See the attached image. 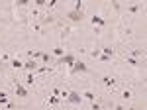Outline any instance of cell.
I'll return each mask as SVG.
<instances>
[{"mask_svg": "<svg viewBox=\"0 0 147 110\" xmlns=\"http://www.w3.org/2000/svg\"><path fill=\"white\" fill-rule=\"evenodd\" d=\"M81 96H84V98H86V100H90V102H94V98H96V96H94L90 91H86L84 94H81Z\"/></svg>", "mask_w": 147, "mask_h": 110, "instance_id": "10", "label": "cell"}, {"mask_svg": "<svg viewBox=\"0 0 147 110\" xmlns=\"http://www.w3.org/2000/svg\"><path fill=\"white\" fill-rule=\"evenodd\" d=\"M69 20H73V22H81V20H82V12H79V10L69 12Z\"/></svg>", "mask_w": 147, "mask_h": 110, "instance_id": "5", "label": "cell"}, {"mask_svg": "<svg viewBox=\"0 0 147 110\" xmlns=\"http://www.w3.org/2000/svg\"><path fill=\"white\" fill-rule=\"evenodd\" d=\"M33 81H35V79H33V73H30L28 79H26V83H28V85H33Z\"/></svg>", "mask_w": 147, "mask_h": 110, "instance_id": "17", "label": "cell"}, {"mask_svg": "<svg viewBox=\"0 0 147 110\" xmlns=\"http://www.w3.org/2000/svg\"><path fill=\"white\" fill-rule=\"evenodd\" d=\"M16 94H18V96H28V91H26L22 85H18V83H16Z\"/></svg>", "mask_w": 147, "mask_h": 110, "instance_id": "7", "label": "cell"}, {"mask_svg": "<svg viewBox=\"0 0 147 110\" xmlns=\"http://www.w3.org/2000/svg\"><path fill=\"white\" fill-rule=\"evenodd\" d=\"M92 57H100V49H94V51H92Z\"/></svg>", "mask_w": 147, "mask_h": 110, "instance_id": "21", "label": "cell"}, {"mask_svg": "<svg viewBox=\"0 0 147 110\" xmlns=\"http://www.w3.org/2000/svg\"><path fill=\"white\" fill-rule=\"evenodd\" d=\"M73 63H75V57L69 53V55H63L61 59H59V65H71L73 67Z\"/></svg>", "mask_w": 147, "mask_h": 110, "instance_id": "3", "label": "cell"}, {"mask_svg": "<svg viewBox=\"0 0 147 110\" xmlns=\"http://www.w3.org/2000/svg\"><path fill=\"white\" fill-rule=\"evenodd\" d=\"M53 55L61 57V55H63V47H55V49H53Z\"/></svg>", "mask_w": 147, "mask_h": 110, "instance_id": "15", "label": "cell"}, {"mask_svg": "<svg viewBox=\"0 0 147 110\" xmlns=\"http://www.w3.org/2000/svg\"><path fill=\"white\" fill-rule=\"evenodd\" d=\"M92 110H100V104H98V102H92Z\"/></svg>", "mask_w": 147, "mask_h": 110, "instance_id": "22", "label": "cell"}, {"mask_svg": "<svg viewBox=\"0 0 147 110\" xmlns=\"http://www.w3.org/2000/svg\"><path fill=\"white\" fill-rule=\"evenodd\" d=\"M59 100H61L59 96H49V98H47V104H57Z\"/></svg>", "mask_w": 147, "mask_h": 110, "instance_id": "12", "label": "cell"}, {"mask_svg": "<svg viewBox=\"0 0 147 110\" xmlns=\"http://www.w3.org/2000/svg\"><path fill=\"white\" fill-rule=\"evenodd\" d=\"M100 53L106 55V57H110V55L114 53V49H112V47H102V49H100Z\"/></svg>", "mask_w": 147, "mask_h": 110, "instance_id": "9", "label": "cell"}, {"mask_svg": "<svg viewBox=\"0 0 147 110\" xmlns=\"http://www.w3.org/2000/svg\"><path fill=\"white\" fill-rule=\"evenodd\" d=\"M84 71H88V67L82 61H75L73 67H71V73H84Z\"/></svg>", "mask_w": 147, "mask_h": 110, "instance_id": "2", "label": "cell"}, {"mask_svg": "<svg viewBox=\"0 0 147 110\" xmlns=\"http://www.w3.org/2000/svg\"><path fill=\"white\" fill-rule=\"evenodd\" d=\"M12 67H14V69H20V67H24V63H22L20 59H14V61H12Z\"/></svg>", "mask_w": 147, "mask_h": 110, "instance_id": "13", "label": "cell"}, {"mask_svg": "<svg viewBox=\"0 0 147 110\" xmlns=\"http://www.w3.org/2000/svg\"><path fill=\"white\" fill-rule=\"evenodd\" d=\"M139 8H141V6H139V4H135V6H131V8H130V12H137Z\"/></svg>", "mask_w": 147, "mask_h": 110, "instance_id": "20", "label": "cell"}, {"mask_svg": "<svg viewBox=\"0 0 147 110\" xmlns=\"http://www.w3.org/2000/svg\"><path fill=\"white\" fill-rule=\"evenodd\" d=\"M139 55H141L139 49H133V51H131V57H133V59H135V57H139Z\"/></svg>", "mask_w": 147, "mask_h": 110, "instance_id": "19", "label": "cell"}, {"mask_svg": "<svg viewBox=\"0 0 147 110\" xmlns=\"http://www.w3.org/2000/svg\"><path fill=\"white\" fill-rule=\"evenodd\" d=\"M92 24H96V26H104V24H106V20L104 18H100V16H92Z\"/></svg>", "mask_w": 147, "mask_h": 110, "instance_id": "8", "label": "cell"}, {"mask_svg": "<svg viewBox=\"0 0 147 110\" xmlns=\"http://www.w3.org/2000/svg\"><path fill=\"white\" fill-rule=\"evenodd\" d=\"M67 100L71 102V104H81V100H82V96L79 94L77 91H71L69 94H67Z\"/></svg>", "mask_w": 147, "mask_h": 110, "instance_id": "1", "label": "cell"}, {"mask_svg": "<svg viewBox=\"0 0 147 110\" xmlns=\"http://www.w3.org/2000/svg\"><path fill=\"white\" fill-rule=\"evenodd\" d=\"M49 59H51V55H49V53H43V55H41V61H43V63H49Z\"/></svg>", "mask_w": 147, "mask_h": 110, "instance_id": "16", "label": "cell"}, {"mask_svg": "<svg viewBox=\"0 0 147 110\" xmlns=\"http://www.w3.org/2000/svg\"><path fill=\"white\" fill-rule=\"evenodd\" d=\"M37 65H39V63H37L35 59H30V61H26V63H24V67H26L30 73H32V71H37Z\"/></svg>", "mask_w": 147, "mask_h": 110, "instance_id": "4", "label": "cell"}, {"mask_svg": "<svg viewBox=\"0 0 147 110\" xmlns=\"http://www.w3.org/2000/svg\"><path fill=\"white\" fill-rule=\"evenodd\" d=\"M122 96H124L126 100H130V98H131V91H124V92H122Z\"/></svg>", "mask_w": 147, "mask_h": 110, "instance_id": "18", "label": "cell"}, {"mask_svg": "<svg viewBox=\"0 0 147 110\" xmlns=\"http://www.w3.org/2000/svg\"><path fill=\"white\" fill-rule=\"evenodd\" d=\"M0 104H8V94L6 92H0Z\"/></svg>", "mask_w": 147, "mask_h": 110, "instance_id": "11", "label": "cell"}, {"mask_svg": "<svg viewBox=\"0 0 147 110\" xmlns=\"http://www.w3.org/2000/svg\"><path fill=\"white\" fill-rule=\"evenodd\" d=\"M102 81H104V85H106V87H110V89L116 87V79H114V77H104Z\"/></svg>", "mask_w": 147, "mask_h": 110, "instance_id": "6", "label": "cell"}, {"mask_svg": "<svg viewBox=\"0 0 147 110\" xmlns=\"http://www.w3.org/2000/svg\"><path fill=\"white\" fill-rule=\"evenodd\" d=\"M126 61H128L130 65H133V67H137V65H139V63H137V59H133V57H128Z\"/></svg>", "mask_w": 147, "mask_h": 110, "instance_id": "14", "label": "cell"}]
</instances>
